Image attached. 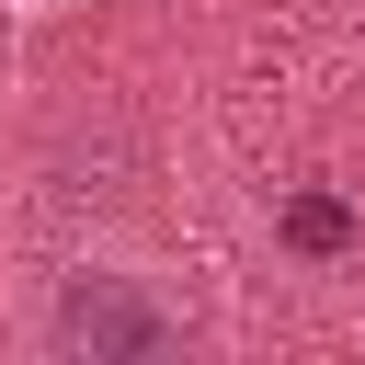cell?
Here are the masks:
<instances>
[{
  "label": "cell",
  "instance_id": "obj_1",
  "mask_svg": "<svg viewBox=\"0 0 365 365\" xmlns=\"http://www.w3.org/2000/svg\"><path fill=\"white\" fill-rule=\"evenodd\" d=\"M57 354H91V365H160L171 354V308H148L125 274H80L57 297Z\"/></svg>",
  "mask_w": 365,
  "mask_h": 365
},
{
  "label": "cell",
  "instance_id": "obj_2",
  "mask_svg": "<svg viewBox=\"0 0 365 365\" xmlns=\"http://www.w3.org/2000/svg\"><path fill=\"white\" fill-rule=\"evenodd\" d=\"M285 240H297V251H319V262H331V251H342V240H354V205H342V194H297V205H285Z\"/></svg>",
  "mask_w": 365,
  "mask_h": 365
}]
</instances>
